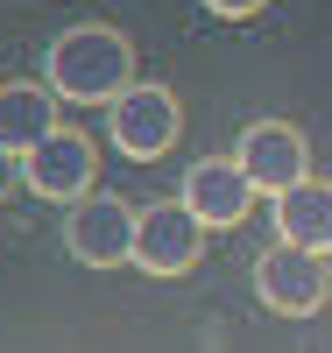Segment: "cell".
<instances>
[{
	"label": "cell",
	"instance_id": "cell-3",
	"mask_svg": "<svg viewBox=\"0 0 332 353\" xmlns=\"http://www.w3.org/2000/svg\"><path fill=\"white\" fill-rule=\"evenodd\" d=\"M177 128H184V106H177V92L170 85H128L113 106H106V141L120 156H135V163H156L170 141H177Z\"/></svg>",
	"mask_w": 332,
	"mask_h": 353
},
{
	"label": "cell",
	"instance_id": "cell-8",
	"mask_svg": "<svg viewBox=\"0 0 332 353\" xmlns=\"http://www.w3.org/2000/svg\"><path fill=\"white\" fill-rule=\"evenodd\" d=\"M177 198L191 205V212L213 226V233H226V226H240L255 212V184H248V170H240L233 156H205V163H191L184 170V184H177Z\"/></svg>",
	"mask_w": 332,
	"mask_h": 353
},
{
	"label": "cell",
	"instance_id": "cell-2",
	"mask_svg": "<svg viewBox=\"0 0 332 353\" xmlns=\"http://www.w3.org/2000/svg\"><path fill=\"white\" fill-rule=\"evenodd\" d=\"M255 297L268 311H283V318H318L325 297H332V261L311 254V248L276 241V248L255 254Z\"/></svg>",
	"mask_w": 332,
	"mask_h": 353
},
{
	"label": "cell",
	"instance_id": "cell-5",
	"mask_svg": "<svg viewBox=\"0 0 332 353\" xmlns=\"http://www.w3.org/2000/svg\"><path fill=\"white\" fill-rule=\"evenodd\" d=\"M135 219H141V205L113 198V191H92L64 212V248L85 269H120V261H135Z\"/></svg>",
	"mask_w": 332,
	"mask_h": 353
},
{
	"label": "cell",
	"instance_id": "cell-7",
	"mask_svg": "<svg viewBox=\"0 0 332 353\" xmlns=\"http://www.w3.org/2000/svg\"><path fill=\"white\" fill-rule=\"evenodd\" d=\"M92 176H99V149H92V134H78V128H57L50 141H36V149L21 156V184L36 198H57V205L92 198Z\"/></svg>",
	"mask_w": 332,
	"mask_h": 353
},
{
	"label": "cell",
	"instance_id": "cell-9",
	"mask_svg": "<svg viewBox=\"0 0 332 353\" xmlns=\"http://www.w3.org/2000/svg\"><path fill=\"white\" fill-rule=\"evenodd\" d=\"M268 219H276V241L332 254V184L325 176H304V184H290L283 198H268Z\"/></svg>",
	"mask_w": 332,
	"mask_h": 353
},
{
	"label": "cell",
	"instance_id": "cell-6",
	"mask_svg": "<svg viewBox=\"0 0 332 353\" xmlns=\"http://www.w3.org/2000/svg\"><path fill=\"white\" fill-rule=\"evenodd\" d=\"M233 163L248 170V184L262 198H283L290 184H304L311 176V141L297 134L290 121H248L233 141Z\"/></svg>",
	"mask_w": 332,
	"mask_h": 353
},
{
	"label": "cell",
	"instance_id": "cell-12",
	"mask_svg": "<svg viewBox=\"0 0 332 353\" xmlns=\"http://www.w3.org/2000/svg\"><path fill=\"white\" fill-rule=\"evenodd\" d=\"M14 184H21V163H14V156H8V149H0V198H8V191H14Z\"/></svg>",
	"mask_w": 332,
	"mask_h": 353
},
{
	"label": "cell",
	"instance_id": "cell-1",
	"mask_svg": "<svg viewBox=\"0 0 332 353\" xmlns=\"http://www.w3.org/2000/svg\"><path fill=\"white\" fill-rule=\"evenodd\" d=\"M43 85L71 106H113L135 85V43L113 21H71L43 57Z\"/></svg>",
	"mask_w": 332,
	"mask_h": 353
},
{
	"label": "cell",
	"instance_id": "cell-10",
	"mask_svg": "<svg viewBox=\"0 0 332 353\" xmlns=\"http://www.w3.org/2000/svg\"><path fill=\"white\" fill-rule=\"evenodd\" d=\"M57 134V92L36 78H21V85H0V149H8L14 163L36 149V141Z\"/></svg>",
	"mask_w": 332,
	"mask_h": 353
},
{
	"label": "cell",
	"instance_id": "cell-4",
	"mask_svg": "<svg viewBox=\"0 0 332 353\" xmlns=\"http://www.w3.org/2000/svg\"><path fill=\"white\" fill-rule=\"evenodd\" d=\"M205 226L184 198H156V205H141V219H135V269L141 276H184L191 261L205 254Z\"/></svg>",
	"mask_w": 332,
	"mask_h": 353
},
{
	"label": "cell",
	"instance_id": "cell-13",
	"mask_svg": "<svg viewBox=\"0 0 332 353\" xmlns=\"http://www.w3.org/2000/svg\"><path fill=\"white\" fill-rule=\"evenodd\" d=\"M325 261H332V254H325Z\"/></svg>",
	"mask_w": 332,
	"mask_h": 353
},
{
	"label": "cell",
	"instance_id": "cell-11",
	"mask_svg": "<svg viewBox=\"0 0 332 353\" xmlns=\"http://www.w3.org/2000/svg\"><path fill=\"white\" fill-rule=\"evenodd\" d=\"M205 14H219V21H248V14H262L268 0H198Z\"/></svg>",
	"mask_w": 332,
	"mask_h": 353
}]
</instances>
